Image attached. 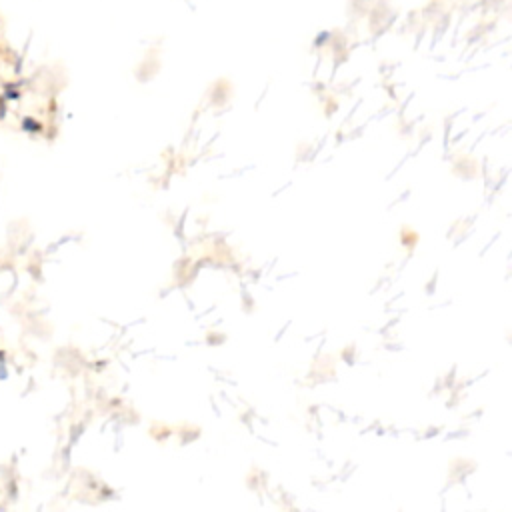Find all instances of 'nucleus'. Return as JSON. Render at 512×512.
<instances>
[]
</instances>
